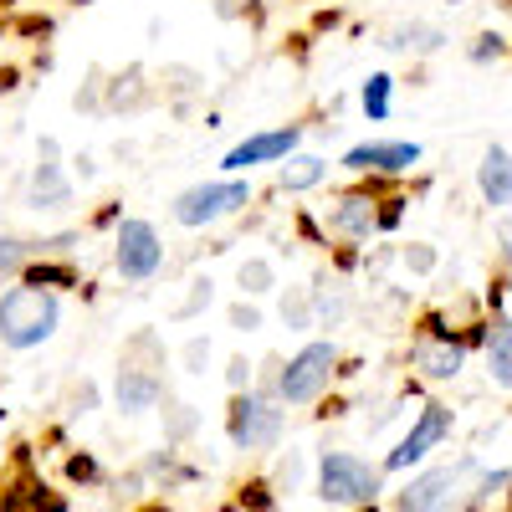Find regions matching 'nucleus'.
<instances>
[{
	"instance_id": "obj_1",
	"label": "nucleus",
	"mask_w": 512,
	"mask_h": 512,
	"mask_svg": "<svg viewBox=\"0 0 512 512\" xmlns=\"http://www.w3.org/2000/svg\"><path fill=\"white\" fill-rule=\"evenodd\" d=\"M57 328V297L41 292V287H11L0 297V338L11 349H31V344H47Z\"/></svg>"
},
{
	"instance_id": "obj_2",
	"label": "nucleus",
	"mask_w": 512,
	"mask_h": 512,
	"mask_svg": "<svg viewBox=\"0 0 512 512\" xmlns=\"http://www.w3.org/2000/svg\"><path fill=\"white\" fill-rule=\"evenodd\" d=\"M318 487H323V502L354 507V502H374L379 497V472H374V466H364L359 456H328Z\"/></svg>"
},
{
	"instance_id": "obj_3",
	"label": "nucleus",
	"mask_w": 512,
	"mask_h": 512,
	"mask_svg": "<svg viewBox=\"0 0 512 512\" xmlns=\"http://www.w3.org/2000/svg\"><path fill=\"white\" fill-rule=\"evenodd\" d=\"M333 364H338V354H333V344H308L303 354H297L287 369H282V400H292V405H303V400H313L323 384H328V374H333Z\"/></svg>"
},
{
	"instance_id": "obj_4",
	"label": "nucleus",
	"mask_w": 512,
	"mask_h": 512,
	"mask_svg": "<svg viewBox=\"0 0 512 512\" xmlns=\"http://www.w3.org/2000/svg\"><path fill=\"white\" fill-rule=\"evenodd\" d=\"M246 205V185L231 180V185H200V190H185L175 200V221L180 226H210V221H221L231 216V210Z\"/></svg>"
},
{
	"instance_id": "obj_5",
	"label": "nucleus",
	"mask_w": 512,
	"mask_h": 512,
	"mask_svg": "<svg viewBox=\"0 0 512 512\" xmlns=\"http://www.w3.org/2000/svg\"><path fill=\"white\" fill-rule=\"evenodd\" d=\"M159 256H164V246H159L149 221H123L118 226V272L123 277H154Z\"/></svg>"
},
{
	"instance_id": "obj_6",
	"label": "nucleus",
	"mask_w": 512,
	"mask_h": 512,
	"mask_svg": "<svg viewBox=\"0 0 512 512\" xmlns=\"http://www.w3.org/2000/svg\"><path fill=\"white\" fill-rule=\"evenodd\" d=\"M282 436V410L267 400H241L231 415V441L236 446H272Z\"/></svg>"
},
{
	"instance_id": "obj_7",
	"label": "nucleus",
	"mask_w": 512,
	"mask_h": 512,
	"mask_svg": "<svg viewBox=\"0 0 512 512\" xmlns=\"http://www.w3.org/2000/svg\"><path fill=\"white\" fill-rule=\"evenodd\" d=\"M446 431H451V410L431 405V410L420 415V425H415V431H410V436H405V441L390 451V472H405V466H410V461H420V456L431 451V446H436Z\"/></svg>"
},
{
	"instance_id": "obj_8",
	"label": "nucleus",
	"mask_w": 512,
	"mask_h": 512,
	"mask_svg": "<svg viewBox=\"0 0 512 512\" xmlns=\"http://www.w3.org/2000/svg\"><path fill=\"white\" fill-rule=\"evenodd\" d=\"M297 149V128H277V134H256L246 144H236L226 154V169H246V164H267V159H287Z\"/></svg>"
},
{
	"instance_id": "obj_9",
	"label": "nucleus",
	"mask_w": 512,
	"mask_h": 512,
	"mask_svg": "<svg viewBox=\"0 0 512 512\" xmlns=\"http://www.w3.org/2000/svg\"><path fill=\"white\" fill-rule=\"evenodd\" d=\"M466 472H472V461H456V466H441V472L420 477V482L400 497V507H446V502H451V492H446V487H456Z\"/></svg>"
},
{
	"instance_id": "obj_10",
	"label": "nucleus",
	"mask_w": 512,
	"mask_h": 512,
	"mask_svg": "<svg viewBox=\"0 0 512 512\" xmlns=\"http://www.w3.org/2000/svg\"><path fill=\"white\" fill-rule=\"evenodd\" d=\"M415 159H420L415 144H359L344 164L349 169H390V175H395V169H410Z\"/></svg>"
},
{
	"instance_id": "obj_11",
	"label": "nucleus",
	"mask_w": 512,
	"mask_h": 512,
	"mask_svg": "<svg viewBox=\"0 0 512 512\" xmlns=\"http://www.w3.org/2000/svg\"><path fill=\"white\" fill-rule=\"evenodd\" d=\"M477 180H482V195L492 205H512V159H507V149H487Z\"/></svg>"
},
{
	"instance_id": "obj_12",
	"label": "nucleus",
	"mask_w": 512,
	"mask_h": 512,
	"mask_svg": "<svg viewBox=\"0 0 512 512\" xmlns=\"http://www.w3.org/2000/svg\"><path fill=\"white\" fill-rule=\"evenodd\" d=\"M415 364L431 374V379H451L461 369V349L456 344H420L415 349Z\"/></svg>"
},
{
	"instance_id": "obj_13",
	"label": "nucleus",
	"mask_w": 512,
	"mask_h": 512,
	"mask_svg": "<svg viewBox=\"0 0 512 512\" xmlns=\"http://www.w3.org/2000/svg\"><path fill=\"white\" fill-rule=\"evenodd\" d=\"M118 400H123V410H144L154 400V379L139 374V369H123L118 374Z\"/></svg>"
},
{
	"instance_id": "obj_14",
	"label": "nucleus",
	"mask_w": 512,
	"mask_h": 512,
	"mask_svg": "<svg viewBox=\"0 0 512 512\" xmlns=\"http://www.w3.org/2000/svg\"><path fill=\"white\" fill-rule=\"evenodd\" d=\"M333 226H338V231H354V236H369V226H374L369 200H364V195H349V200H344V210L333 216Z\"/></svg>"
},
{
	"instance_id": "obj_15",
	"label": "nucleus",
	"mask_w": 512,
	"mask_h": 512,
	"mask_svg": "<svg viewBox=\"0 0 512 512\" xmlns=\"http://www.w3.org/2000/svg\"><path fill=\"white\" fill-rule=\"evenodd\" d=\"M323 180V159H292V164H282V185L287 190H308V185H318Z\"/></svg>"
},
{
	"instance_id": "obj_16",
	"label": "nucleus",
	"mask_w": 512,
	"mask_h": 512,
	"mask_svg": "<svg viewBox=\"0 0 512 512\" xmlns=\"http://www.w3.org/2000/svg\"><path fill=\"white\" fill-rule=\"evenodd\" d=\"M487 359H492V374H497V384H512V323H507V328H497V338H492Z\"/></svg>"
},
{
	"instance_id": "obj_17",
	"label": "nucleus",
	"mask_w": 512,
	"mask_h": 512,
	"mask_svg": "<svg viewBox=\"0 0 512 512\" xmlns=\"http://www.w3.org/2000/svg\"><path fill=\"white\" fill-rule=\"evenodd\" d=\"M364 113L369 118H384V113H390V77H369V88H364Z\"/></svg>"
},
{
	"instance_id": "obj_18",
	"label": "nucleus",
	"mask_w": 512,
	"mask_h": 512,
	"mask_svg": "<svg viewBox=\"0 0 512 512\" xmlns=\"http://www.w3.org/2000/svg\"><path fill=\"white\" fill-rule=\"evenodd\" d=\"M57 200H67V185L57 180L52 164H41V175H36V205H57Z\"/></svg>"
},
{
	"instance_id": "obj_19",
	"label": "nucleus",
	"mask_w": 512,
	"mask_h": 512,
	"mask_svg": "<svg viewBox=\"0 0 512 512\" xmlns=\"http://www.w3.org/2000/svg\"><path fill=\"white\" fill-rule=\"evenodd\" d=\"M441 41H446L441 31H425V26H415V31H400V36L390 41V47H420V52H436Z\"/></svg>"
},
{
	"instance_id": "obj_20",
	"label": "nucleus",
	"mask_w": 512,
	"mask_h": 512,
	"mask_svg": "<svg viewBox=\"0 0 512 512\" xmlns=\"http://www.w3.org/2000/svg\"><path fill=\"white\" fill-rule=\"evenodd\" d=\"M241 282H246L251 292H267V282H272L267 262H246V267H241Z\"/></svg>"
},
{
	"instance_id": "obj_21",
	"label": "nucleus",
	"mask_w": 512,
	"mask_h": 512,
	"mask_svg": "<svg viewBox=\"0 0 512 512\" xmlns=\"http://www.w3.org/2000/svg\"><path fill=\"white\" fill-rule=\"evenodd\" d=\"M21 262V241H6L0 246V267H16Z\"/></svg>"
},
{
	"instance_id": "obj_22",
	"label": "nucleus",
	"mask_w": 512,
	"mask_h": 512,
	"mask_svg": "<svg viewBox=\"0 0 512 512\" xmlns=\"http://www.w3.org/2000/svg\"><path fill=\"white\" fill-rule=\"evenodd\" d=\"M502 52V41L497 36H482V47H477V57H497Z\"/></svg>"
},
{
	"instance_id": "obj_23",
	"label": "nucleus",
	"mask_w": 512,
	"mask_h": 512,
	"mask_svg": "<svg viewBox=\"0 0 512 512\" xmlns=\"http://www.w3.org/2000/svg\"><path fill=\"white\" fill-rule=\"evenodd\" d=\"M451 6H461V0H451Z\"/></svg>"
}]
</instances>
